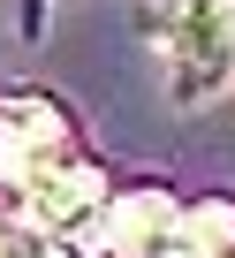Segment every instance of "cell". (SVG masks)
I'll return each instance as SVG.
<instances>
[{"label": "cell", "instance_id": "cell-1", "mask_svg": "<svg viewBox=\"0 0 235 258\" xmlns=\"http://www.w3.org/2000/svg\"><path fill=\"white\" fill-rule=\"evenodd\" d=\"M23 228H38V235H68L76 220H91L99 205H106V182H99V167H76V160H46V167H31L23 175Z\"/></svg>", "mask_w": 235, "mask_h": 258}, {"label": "cell", "instance_id": "cell-2", "mask_svg": "<svg viewBox=\"0 0 235 258\" xmlns=\"http://www.w3.org/2000/svg\"><path fill=\"white\" fill-rule=\"evenodd\" d=\"M167 53L197 76L235 69V0H167Z\"/></svg>", "mask_w": 235, "mask_h": 258}, {"label": "cell", "instance_id": "cell-3", "mask_svg": "<svg viewBox=\"0 0 235 258\" xmlns=\"http://www.w3.org/2000/svg\"><path fill=\"white\" fill-rule=\"evenodd\" d=\"M175 228H182V213L160 190H129V198L106 205V250L114 258H167L175 250Z\"/></svg>", "mask_w": 235, "mask_h": 258}, {"label": "cell", "instance_id": "cell-4", "mask_svg": "<svg viewBox=\"0 0 235 258\" xmlns=\"http://www.w3.org/2000/svg\"><path fill=\"white\" fill-rule=\"evenodd\" d=\"M61 145H68V121L53 114V99H8L0 106V167L8 175L46 167Z\"/></svg>", "mask_w": 235, "mask_h": 258}, {"label": "cell", "instance_id": "cell-5", "mask_svg": "<svg viewBox=\"0 0 235 258\" xmlns=\"http://www.w3.org/2000/svg\"><path fill=\"white\" fill-rule=\"evenodd\" d=\"M182 243H190L197 258H227V250H235V205H227V198L190 205V213H182Z\"/></svg>", "mask_w": 235, "mask_h": 258}, {"label": "cell", "instance_id": "cell-6", "mask_svg": "<svg viewBox=\"0 0 235 258\" xmlns=\"http://www.w3.org/2000/svg\"><path fill=\"white\" fill-rule=\"evenodd\" d=\"M0 258H76V250H68L61 235H38V228H31V235H0Z\"/></svg>", "mask_w": 235, "mask_h": 258}]
</instances>
